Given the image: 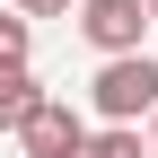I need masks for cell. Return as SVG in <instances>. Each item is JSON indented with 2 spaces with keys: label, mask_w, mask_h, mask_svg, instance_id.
Wrapping results in <instances>:
<instances>
[{
  "label": "cell",
  "mask_w": 158,
  "mask_h": 158,
  "mask_svg": "<svg viewBox=\"0 0 158 158\" xmlns=\"http://www.w3.org/2000/svg\"><path fill=\"white\" fill-rule=\"evenodd\" d=\"M88 97H97L106 123H141V114H158V62H149V53H114Z\"/></svg>",
  "instance_id": "6da1fadb"
},
{
  "label": "cell",
  "mask_w": 158,
  "mask_h": 158,
  "mask_svg": "<svg viewBox=\"0 0 158 158\" xmlns=\"http://www.w3.org/2000/svg\"><path fill=\"white\" fill-rule=\"evenodd\" d=\"M141 27H149V9L141 0H88V9H79V35H88L97 53H141Z\"/></svg>",
  "instance_id": "7a4b0ae2"
},
{
  "label": "cell",
  "mask_w": 158,
  "mask_h": 158,
  "mask_svg": "<svg viewBox=\"0 0 158 158\" xmlns=\"http://www.w3.org/2000/svg\"><path fill=\"white\" fill-rule=\"evenodd\" d=\"M18 141H27V158H79V149H88V123H79L62 97H44V106L18 123Z\"/></svg>",
  "instance_id": "3957f363"
},
{
  "label": "cell",
  "mask_w": 158,
  "mask_h": 158,
  "mask_svg": "<svg viewBox=\"0 0 158 158\" xmlns=\"http://www.w3.org/2000/svg\"><path fill=\"white\" fill-rule=\"evenodd\" d=\"M35 106H44L35 70H27V62H0V132H18V123H27Z\"/></svg>",
  "instance_id": "277c9868"
},
{
  "label": "cell",
  "mask_w": 158,
  "mask_h": 158,
  "mask_svg": "<svg viewBox=\"0 0 158 158\" xmlns=\"http://www.w3.org/2000/svg\"><path fill=\"white\" fill-rule=\"evenodd\" d=\"M88 158H141V132H132V123H106L88 141Z\"/></svg>",
  "instance_id": "5b68a950"
},
{
  "label": "cell",
  "mask_w": 158,
  "mask_h": 158,
  "mask_svg": "<svg viewBox=\"0 0 158 158\" xmlns=\"http://www.w3.org/2000/svg\"><path fill=\"white\" fill-rule=\"evenodd\" d=\"M27 44H35V27L18 9H0V62H27Z\"/></svg>",
  "instance_id": "8992f818"
},
{
  "label": "cell",
  "mask_w": 158,
  "mask_h": 158,
  "mask_svg": "<svg viewBox=\"0 0 158 158\" xmlns=\"http://www.w3.org/2000/svg\"><path fill=\"white\" fill-rule=\"evenodd\" d=\"M70 9V0H27V18H62Z\"/></svg>",
  "instance_id": "52a82bcc"
},
{
  "label": "cell",
  "mask_w": 158,
  "mask_h": 158,
  "mask_svg": "<svg viewBox=\"0 0 158 158\" xmlns=\"http://www.w3.org/2000/svg\"><path fill=\"white\" fill-rule=\"evenodd\" d=\"M141 9H149V27H158V0H141Z\"/></svg>",
  "instance_id": "ba28073f"
},
{
  "label": "cell",
  "mask_w": 158,
  "mask_h": 158,
  "mask_svg": "<svg viewBox=\"0 0 158 158\" xmlns=\"http://www.w3.org/2000/svg\"><path fill=\"white\" fill-rule=\"evenodd\" d=\"M18 9H27V0H18Z\"/></svg>",
  "instance_id": "9c48e42d"
},
{
  "label": "cell",
  "mask_w": 158,
  "mask_h": 158,
  "mask_svg": "<svg viewBox=\"0 0 158 158\" xmlns=\"http://www.w3.org/2000/svg\"><path fill=\"white\" fill-rule=\"evenodd\" d=\"M79 158H88V149H79Z\"/></svg>",
  "instance_id": "30bf717a"
},
{
  "label": "cell",
  "mask_w": 158,
  "mask_h": 158,
  "mask_svg": "<svg viewBox=\"0 0 158 158\" xmlns=\"http://www.w3.org/2000/svg\"><path fill=\"white\" fill-rule=\"evenodd\" d=\"M149 123H158V114H149Z\"/></svg>",
  "instance_id": "8fae6325"
}]
</instances>
